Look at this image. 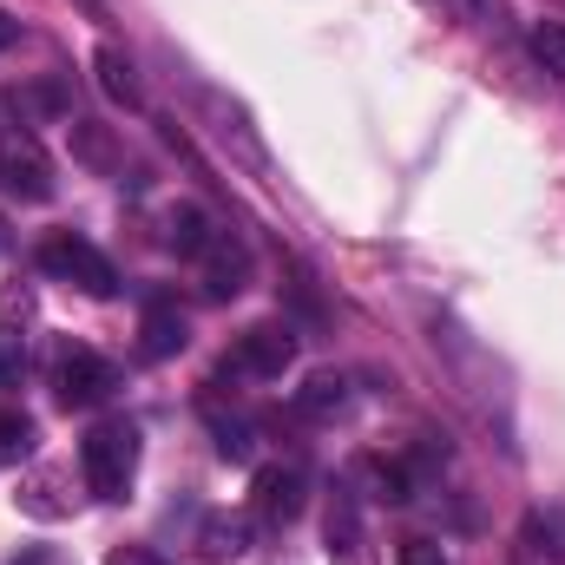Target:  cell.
I'll return each instance as SVG.
<instances>
[{
    "instance_id": "6da1fadb",
    "label": "cell",
    "mask_w": 565,
    "mask_h": 565,
    "mask_svg": "<svg viewBox=\"0 0 565 565\" xmlns=\"http://www.w3.org/2000/svg\"><path fill=\"white\" fill-rule=\"evenodd\" d=\"M79 467H86V487L99 500H126L132 493V473H139V427L132 422H99L79 440Z\"/></svg>"
},
{
    "instance_id": "7a4b0ae2",
    "label": "cell",
    "mask_w": 565,
    "mask_h": 565,
    "mask_svg": "<svg viewBox=\"0 0 565 565\" xmlns=\"http://www.w3.org/2000/svg\"><path fill=\"white\" fill-rule=\"evenodd\" d=\"M40 270H46L53 282L86 289V296H113V289H119L113 264H106V250H99V244H86L79 231H53V237L40 244Z\"/></svg>"
},
{
    "instance_id": "3957f363",
    "label": "cell",
    "mask_w": 565,
    "mask_h": 565,
    "mask_svg": "<svg viewBox=\"0 0 565 565\" xmlns=\"http://www.w3.org/2000/svg\"><path fill=\"white\" fill-rule=\"evenodd\" d=\"M0 191L20 204H46L53 198V158L26 126H0Z\"/></svg>"
},
{
    "instance_id": "277c9868",
    "label": "cell",
    "mask_w": 565,
    "mask_h": 565,
    "mask_svg": "<svg viewBox=\"0 0 565 565\" xmlns=\"http://www.w3.org/2000/svg\"><path fill=\"white\" fill-rule=\"evenodd\" d=\"M289 362H296V329H289V322H257V329H244L237 349L224 355V369H231V375H250V382H277Z\"/></svg>"
},
{
    "instance_id": "5b68a950",
    "label": "cell",
    "mask_w": 565,
    "mask_h": 565,
    "mask_svg": "<svg viewBox=\"0 0 565 565\" xmlns=\"http://www.w3.org/2000/svg\"><path fill=\"white\" fill-rule=\"evenodd\" d=\"M302 500H309V480H302V467H296V460L264 467V473H257V487H250V507H257V520H264V526H289V520L302 513Z\"/></svg>"
},
{
    "instance_id": "8992f818",
    "label": "cell",
    "mask_w": 565,
    "mask_h": 565,
    "mask_svg": "<svg viewBox=\"0 0 565 565\" xmlns=\"http://www.w3.org/2000/svg\"><path fill=\"white\" fill-rule=\"evenodd\" d=\"M53 382H60V402H66V408H99V402H106V395L119 388L113 362H99L93 349H66V355H60V375H53Z\"/></svg>"
},
{
    "instance_id": "52a82bcc",
    "label": "cell",
    "mask_w": 565,
    "mask_h": 565,
    "mask_svg": "<svg viewBox=\"0 0 565 565\" xmlns=\"http://www.w3.org/2000/svg\"><path fill=\"white\" fill-rule=\"evenodd\" d=\"M184 342H191V322H184V309L171 302V296H151L139 316V349L151 362H164V355H184Z\"/></svg>"
},
{
    "instance_id": "ba28073f",
    "label": "cell",
    "mask_w": 565,
    "mask_h": 565,
    "mask_svg": "<svg viewBox=\"0 0 565 565\" xmlns=\"http://www.w3.org/2000/svg\"><path fill=\"white\" fill-rule=\"evenodd\" d=\"M198 264H204V289H211L217 302H224V296H237V289L250 282V257H244V244H231L224 231L211 237V250H204Z\"/></svg>"
},
{
    "instance_id": "9c48e42d",
    "label": "cell",
    "mask_w": 565,
    "mask_h": 565,
    "mask_svg": "<svg viewBox=\"0 0 565 565\" xmlns=\"http://www.w3.org/2000/svg\"><path fill=\"white\" fill-rule=\"evenodd\" d=\"M211 237H217V231H211V217H204L198 204H171V211H164V244H171L178 257H204Z\"/></svg>"
},
{
    "instance_id": "30bf717a",
    "label": "cell",
    "mask_w": 565,
    "mask_h": 565,
    "mask_svg": "<svg viewBox=\"0 0 565 565\" xmlns=\"http://www.w3.org/2000/svg\"><path fill=\"white\" fill-rule=\"evenodd\" d=\"M7 99L20 106V126H33V119H66V106H73L60 79H26V86H13Z\"/></svg>"
},
{
    "instance_id": "8fae6325",
    "label": "cell",
    "mask_w": 565,
    "mask_h": 565,
    "mask_svg": "<svg viewBox=\"0 0 565 565\" xmlns=\"http://www.w3.org/2000/svg\"><path fill=\"white\" fill-rule=\"evenodd\" d=\"M342 402H349V382L342 375H309L296 388V415L302 422H329V415H342Z\"/></svg>"
},
{
    "instance_id": "7c38bea8",
    "label": "cell",
    "mask_w": 565,
    "mask_h": 565,
    "mask_svg": "<svg viewBox=\"0 0 565 565\" xmlns=\"http://www.w3.org/2000/svg\"><path fill=\"white\" fill-rule=\"evenodd\" d=\"M93 66H99V86H106V99H119V106H139V73H132V60H126L119 46H99V53H93Z\"/></svg>"
},
{
    "instance_id": "4fadbf2b",
    "label": "cell",
    "mask_w": 565,
    "mask_h": 565,
    "mask_svg": "<svg viewBox=\"0 0 565 565\" xmlns=\"http://www.w3.org/2000/svg\"><path fill=\"white\" fill-rule=\"evenodd\" d=\"M526 53L540 60V73L565 79V20H533L526 26Z\"/></svg>"
},
{
    "instance_id": "5bb4252c",
    "label": "cell",
    "mask_w": 565,
    "mask_h": 565,
    "mask_svg": "<svg viewBox=\"0 0 565 565\" xmlns=\"http://www.w3.org/2000/svg\"><path fill=\"white\" fill-rule=\"evenodd\" d=\"M26 454H33V422L20 408H0V467H13Z\"/></svg>"
},
{
    "instance_id": "9a60e30c",
    "label": "cell",
    "mask_w": 565,
    "mask_h": 565,
    "mask_svg": "<svg viewBox=\"0 0 565 565\" xmlns=\"http://www.w3.org/2000/svg\"><path fill=\"white\" fill-rule=\"evenodd\" d=\"M211 434H217V454H224V460H250V454H257V427H250V422L211 415Z\"/></svg>"
},
{
    "instance_id": "2e32d148",
    "label": "cell",
    "mask_w": 565,
    "mask_h": 565,
    "mask_svg": "<svg viewBox=\"0 0 565 565\" xmlns=\"http://www.w3.org/2000/svg\"><path fill=\"white\" fill-rule=\"evenodd\" d=\"M402 565H447V553H440L434 540H408V546H402Z\"/></svg>"
},
{
    "instance_id": "e0dca14e",
    "label": "cell",
    "mask_w": 565,
    "mask_h": 565,
    "mask_svg": "<svg viewBox=\"0 0 565 565\" xmlns=\"http://www.w3.org/2000/svg\"><path fill=\"white\" fill-rule=\"evenodd\" d=\"M106 565H164V559H158L151 546H119V553H113Z\"/></svg>"
},
{
    "instance_id": "ac0fdd59",
    "label": "cell",
    "mask_w": 565,
    "mask_h": 565,
    "mask_svg": "<svg viewBox=\"0 0 565 565\" xmlns=\"http://www.w3.org/2000/svg\"><path fill=\"white\" fill-rule=\"evenodd\" d=\"M427 7H440L447 20H473L480 13V0H427Z\"/></svg>"
},
{
    "instance_id": "d6986e66",
    "label": "cell",
    "mask_w": 565,
    "mask_h": 565,
    "mask_svg": "<svg viewBox=\"0 0 565 565\" xmlns=\"http://www.w3.org/2000/svg\"><path fill=\"white\" fill-rule=\"evenodd\" d=\"M13 40H20V20H13V13H0V53H7Z\"/></svg>"
},
{
    "instance_id": "ffe728a7",
    "label": "cell",
    "mask_w": 565,
    "mask_h": 565,
    "mask_svg": "<svg viewBox=\"0 0 565 565\" xmlns=\"http://www.w3.org/2000/svg\"><path fill=\"white\" fill-rule=\"evenodd\" d=\"M79 7H86V13H93V20H106V0H79Z\"/></svg>"
},
{
    "instance_id": "44dd1931",
    "label": "cell",
    "mask_w": 565,
    "mask_h": 565,
    "mask_svg": "<svg viewBox=\"0 0 565 565\" xmlns=\"http://www.w3.org/2000/svg\"><path fill=\"white\" fill-rule=\"evenodd\" d=\"M7 382H13V355H0V388H7Z\"/></svg>"
}]
</instances>
